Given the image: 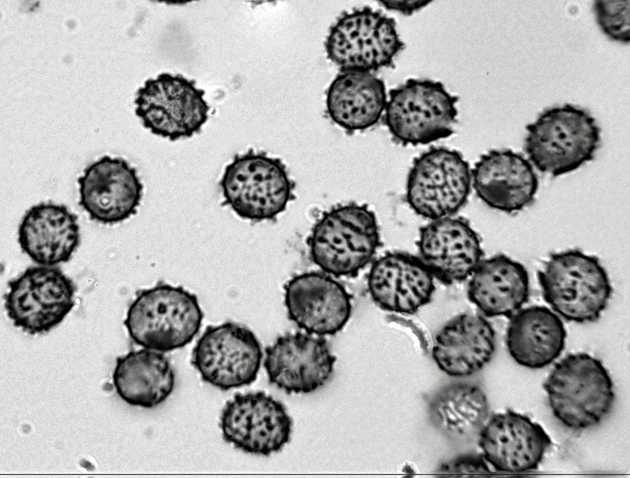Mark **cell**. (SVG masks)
Segmentation results:
<instances>
[{"instance_id":"1","label":"cell","mask_w":630,"mask_h":478,"mask_svg":"<svg viewBox=\"0 0 630 478\" xmlns=\"http://www.w3.org/2000/svg\"><path fill=\"white\" fill-rule=\"evenodd\" d=\"M310 258L336 278H354L373 260L381 245L374 213L350 202L324 211L307 241Z\"/></svg>"},{"instance_id":"2","label":"cell","mask_w":630,"mask_h":478,"mask_svg":"<svg viewBox=\"0 0 630 478\" xmlns=\"http://www.w3.org/2000/svg\"><path fill=\"white\" fill-rule=\"evenodd\" d=\"M203 318L195 294L182 286L161 281L136 293L124 325L135 344L166 353L190 343L199 332Z\"/></svg>"},{"instance_id":"3","label":"cell","mask_w":630,"mask_h":478,"mask_svg":"<svg viewBox=\"0 0 630 478\" xmlns=\"http://www.w3.org/2000/svg\"><path fill=\"white\" fill-rule=\"evenodd\" d=\"M526 129L524 148L529 161L554 176L592 160L601 140L594 118L570 104L545 110Z\"/></svg>"},{"instance_id":"4","label":"cell","mask_w":630,"mask_h":478,"mask_svg":"<svg viewBox=\"0 0 630 478\" xmlns=\"http://www.w3.org/2000/svg\"><path fill=\"white\" fill-rule=\"evenodd\" d=\"M543 388L554 417L576 430L599 423L615 400L608 371L599 360L585 353L568 354L556 363Z\"/></svg>"},{"instance_id":"5","label":"cell","mask_w":630,"mask_h":478,"mask_svg":"<svg viewBox=\"0 0 630 478\" xmlns=\"http://www.w3.org/2000/svg\"><path fill=\"white\" fill-rule=\"evenodd\" d=\"M544 300L569 321L593 322L606 308L612 288L599 259L580 249L554 253L538 271Z\"/></svg>"},{"instance_id":"6","label":"cell","mask_w":630,"mask_h":478,"mask_svg":"<svg viewBox=\"0 0 630 478\" xmlns=\"http://www.w3.org/2000/svg\"><path fill=\"white\" fill-rule=\"evenodd\" d=\"M223 204L254 222L274 219L293 197L294 185L281 159L249 149L235 155L219 181Z\"/></svg>"},{"instance_id":"7","label":"cell","mask_w":630,"mask_h":478,"mask_svg":"<svg viewBox=\"0 0 630 478\" xmlns=\"http://www.w3.org/2000/svg\"><path fill=\"white\" fill-rule=\"evenodd\" d=\"M388 97L384 120L397 143L424 145L454 132L458 99L441 82L409 78Z\"/></svg>"},{"instance_id":"8","label":"cell","mask_w":630,"mask_h":478,"mask_svg":"<svg viewBox=\"0 0 630 478\" xmlns=\"http://www.w3.org/2000/svg\"><path fill=\"white\" fill-rule=\"evenodd\" d=\"M404 46L395 19L367 6L342 12L324 42L327 58L341 71L391 66Z\"/></svg>"},{"instance_id":"9","label":"cell","mask_w":630,"mask_h":478,"mask_svg":"<svg viewBox=\"0 0 630 478\" xmlns=\"http://www.w3.org/2000/svg\"><path fill=\"white\" fill-rule=\"evenodd\" d=\"M205 92L181 74L162 73L136 93V115L155 135L175 141L201 132L210 107Z\"/></svg>"},{"instance_id":"10","label":"cell","mask_w":630,"mask_h":478,"mask_svg":"<svg viewBox=\"0 0 630 478\" xmlns=\"http://www.w3.org/2000/svg\"><path fill=\"white\" fill-rule=\"evenodd\" d=\"M471 187V169L461 153L431 147L413 161L406 200L418 215L437 220L457 213L466 203Z\"/></svg>"},{"instance_id":"11","label":"cell","mask_w":630,"mask_h":478,"mask_svg":"<svg viewBox=\"0 0 630 478\" xmlns=\"http://www.w3.org/2000/svg\"><path fill=\"white\" fill-rule=\"evenodd\" d=\"M262 356L261 344L248 328L227 321L205 328L192 349L191 364L202 381L227 391L252 384Z\"/></svg>"},{"instance_id":"12","label":"cell","mask_w":630,"mask_h":478,"mask_svg":"<svg viewBox=\"0 0 630 478\" xmlns=\"http://www.w3.org/2000/svg\"><path fill=\"white\" fill-rule=\"evenodd\" d=\"M4 307L13 325L29 335L59 325L75 304L76 286L55 266L28 267L8 283Z\"/></svg>"},{"instance_id":"13","label":"cell","mask_w":630,"mask_h":478,"mask_svg":"<svg viewBox=\"0 0 630 478\" xmlns=\"http://www.w3.org/2000/svg\"><path fill=\"white\" fill-rule=\"evenodd\" d=\"M225 442L246 453L267 456L286 444L293 421L285 406L263 391L236 393L219 419Z\"/></svg>"},{"instance_id":"14","label":"cell","mask_w":630,"mask_h":478,"mask_svg":"<svg viewBox=\"0 0 630 478\" xmlns=\"http://www.w3.org/2000/svg\"><path fill=\"white\" fill-rule=\"evenodd\" d=\"M269 383L286 393H308L331 377L337 358L321 336L296 332L278 337L265 349Z\"/></svg>"},{"instance_id":"15","label":"cell","mask_w":630,"mask_h":478,"mask_svg":"<svg viewBox=\"0 0 630 478\" xmlns=\"http://www.w3.org/2000/svg\"><path fill=\"white\" fill-rule=\"evenodd\" d=\"M78 183L79 204L90 219L105 225L135 214L142 199L136 169L122 157H102L84 169Z\"/></svg>"},{"instance_id":"16","label":"cell","mask_w":630,"mask_h":478,"mask_svg":"<svg viewBox=\"0 0 630 478\" xmlns=\"http://www.w3.org/2000/svg\"><path fill=\"white\" fill-rule=\"evenodd\" d=\"M288 318L307 333L334 335L351 314V297L331 276L307 272L294 276L284 286Z\"/></svg>"},{"instance_id":"17","label":"cell","mask_w":630,"mask_h":478,"mask_svg":"<svg viewBox=\"0 0 630 478\" xmlns=\"http://www.w3.org/2000/svg\"><path fill=\"white\" fill-rule=\"evenodd\" d=\"M477 440L484 460L496 470L509 474L537 469L551 444L540 425L511 409L493 414Z\"/></svg>"},{"instance_id":"18","label":"cell","mask_w":630,"mask_h":478,"mask_svg":"<svg viewBox=\"0 0 630 478\" xmlns=\"http://www.w3.org/2000/svg\"><path fill=\"white\" fill-rule=\"evenodd\" d=\"M416 245L434 278L447 285L465 280L484 255L479 235L462 217L432 220L420 229Z\"/></svg>"},{"instance_id":"19","label":"cell","mask_w":630,"mask_h":478,"mask_svg":"<svg viewBox=\"0 0 630 478\" xmlns=\"http://www.w3.org/2000/svg\"><path fill=\"white\" fill-rule=\"evenodd\" d=\"M433 279L419 257L405 252H386L373 261L368 288L380 309L413 314L430 301L435 290Z\"/></svg>"},{"instance_id":"20","label":"cell","mask_w":630,"mask_h":478,"mask_svg":"<svg viewBox=\"0 0 630 478\" xmlns=\"http://www.w3.org/2000/svg\"><path fill=\"white\" fill-rule=\"evenodd\" d=\"M471 175L477 197L489 207L509 213L531 204L538 188L530 161L510 149L482 155Z\"/></svg>"},{"instance_id":"21","label":"cell","mask_w":630,"mask_h":478,"mask_svg":"<svg viewBox=\"0 0 630 478\" xmlns=\"http://www.w3.org/2000/svg\"><path fill=\"white\" fill-rule=\"evenodd\" d=\"M77 216L63 204L41 202L24 213L18 227L22 251L39 265L70 260L80 243Z\"/></svg>"},{"instance_id":"22","label":"cell","mask_w":630,"mask_h":478,"mask_svg":"<svg viewBox=\"0 0 630 478\" xmlns=\"http://www.w3.org/2000/svg\"><path fill=\"white\" fill-rule=\"evenodd\" d=\"M496 334L480 315L459 314L435 336L432 349L438 367L451 377H467L482 370L492 358Z\"/></svg>"},{"instance_id":"23","label":"cell","mask_w":630,"mask_h":478,"mask_svg":"<svg viewBox=\"0 0 630 478\" xmlns=\"http://www.w3.org/2000/svg\"><path fill=\"white\" fill-rule=\"evenodd\" d=\"M471 275L468 297L487 317L510 318L528 300L526 269L505 255L481 260Z\"/></svg>"},{"instance_id":"24","label":"cell","mask_w":630,"mask_h":478,"mask_svg":"<svg viewBox=\"0 0 630 478\" xmlns=\"http://www.w3.org/2000/svg\"><path fill=\"white\" fill-rule=\"evenodd\" d=\"M386 103L384 83L371 72L342 71L326 92L328 117L348 132L365 130L377 124Z\"/></svg>"},{"instance_id":"25","label":"cell","mask_w":630,"mask_h":478,"mask_svg":"<svg viewBox=\"0 0 630 478\" xmlns=\"http://www.w3.org/2000/svg\"><path fill=\"white\" fill-rule=\"evenodd\" d=\"M506 344L519 365L540 369L556 359L564 349L566 331L560 318L544 306L519 309L510 318Z\"/></svg>"},{"instance_id":"26","label":"cell","mask_w":630,"mask_h":478,"mask_svg":"<svg viewBox=\"0 0 630 478\" xmlns=\"http://www.w3.org/2000/svg\"><path fill=\"white\" fill-rule=\"evenodd\" d=\"M113 382L120 398L129 405L153 408L172 393L175 374L164 353L143 348L117 358Z\"/></svg>"},{"instance_id":"27","label":"cell","mask_w":630,"mask_h":478,"mask_svg":"<svg viewBox=\"0 0 630 478\" xmlns=\"http://www.w3.org/2000/svg\"><path fill=\"white\" fill-rule=\"evenodd\" d=\"M489 414L488 400L477 385L458 382L445 386L431 398L429 419L442 435L455 441L479 435Z\"/></svg>"},{"instance_id":"28","label":"cell","mask_w":630,"mask_h":478,"mask_svg":"<svg viewBox=\"0 0 630 478\" xmlns=\"http://www.w3.org/2000/svg\"><path fill=\"white\" fill-rule=\"evenodd\" d=\"M630 1L597 0L594 3L595 17L601 30L610 39L630 41Z\"/></svg>"},{"instance_id":"29","label":"cell","mask_w":630,"mask_h":478,"mask_svg":"<svg viewBox=\"0 0 630 478\" xmlns=\"http://www.w3.org/2000/svg\"><path fill=\"white\" fill-rule=\"evenodd\" d=\"M379 2L388 10H396L404 15H410L414 11L426 6L432 1H379Z\"/></svg>"}]
</instances>
